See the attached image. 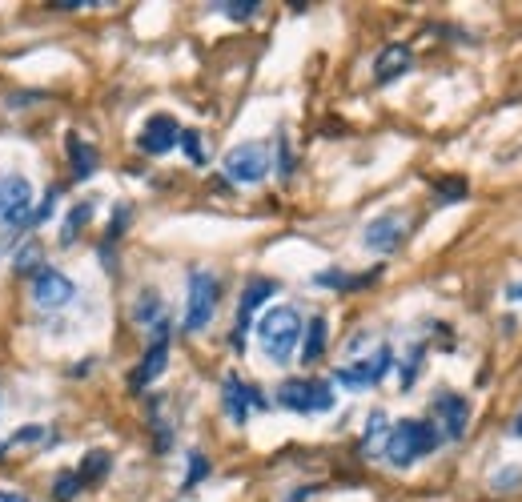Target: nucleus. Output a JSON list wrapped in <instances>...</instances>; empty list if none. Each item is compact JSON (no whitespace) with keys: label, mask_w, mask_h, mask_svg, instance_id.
Returning <instances> with one entry per match:
<instances>
[{"label":"nucleus","mask_w":522,"mask_h":502,"mask_svg":"<svg viewBox=\"0 0 522 502\" xmlns=\"http://www.w3.org/2000/svg\"><path fill=\"white\" fill-rule=\"evenodd\" d=\"M81 490H85V486H81L77 470H61V474H57V482H53V498H57V502H73Z\"/></svg>","instance_id":"obj_24"},{"label":"nucleus","mask_w":522,"mask_h":502,"mask_svg":"<svg viewBox=\"0 0 522 502\" xmlns=\"http://www.w3.org/2000/svg\"><path fill=\"white\" fill-rule=\"evenodd\" d=\"M430 414L438 418V434L450 438V442H462L466 438V426H470V402L454 390H438L434 402H430Z\"/></svg>","instance_id":"obj_10"},{"label":"nucleus","mask_w":522,"mask_h":502,"mask_svg":"<svg viewBox=\"0 0 522 502\" xmlns=\"http://www.w3.org/2000/svg\"><path fill=\"white\" fill-rule=\"evenodd\" d=\"M0 225L5 229H33V185L21 173L0 177Z\"/></svg>","instance_id":"obj_6"},{"label":"nucleus","mask_w":522,"mask_h":502,"mask_svg":"<svg viewBox=\"0 0 522 502\" xmlns=\"http://www.w3.org/2000/svg\"><path fill=\"white\" fill-rule=\"evenodd\" d=\"M65 153H69V165H73V177H77V181L93 177V173H97V165H101L97 149H93L81 133H69V137H65Z\"/></svg>","instance_id":"obj_16"},{"label":"nucleus","mask_w":522,"mask_h":502,"mask_svg":"<svg viewBox=\"0 0 522 502\" xmlns=\"http://www.w3.org/2000/svg\"><path fill=\"white\" fill-rule=\"evenodd\" d=\"M278 173H282V177L294 173V157H290V141H286V137H278Z\"/></svg>","instance_id":"obj_30"},{"label":"nucleus","mask_w":522,"mask_h":502,"mask_svg":"<svg viewBox=\"0 0 522 502\" xmlns=\"http://www.w3.org/2000/svg\"><path fill=\"white\" fill-rule=\"evenodd\" d=\"M165 366H169V322L153 326V342H149V350H145L141 366L129 374V386H133V390L153 386V382L165 374Z\"/></svg>","instance_id":"obj_11"},{"label":"nucleus","mask_w":522,"mask_h":502,"mask_svg":"<svg viewBox=\"0 0 522 502\" xmlns=\"http://www.w3.org/2000/svg\"><path fill=\"white\" fill-rule=\"evenodd\" d=\"M266 406H270V402L261 398L257 386L241 382L237 374H225V382H221V410H225V418H229L233 426H245L253 410H266Z\"/></svg>","instance_id":"obj_8"},{"label":"nucleus","mask_w":522,"mask_h":502,"mask_svg":"<svg viewBox=\"0 0 522 502\" xmlns=\"http://www.w3.org/2000/svg\"><path fill=\"white\" fill-rule=\"evenodd\" d=\"M209 9L229 17V21H253L261 5H257V0H221V5H209Z\"/></svg>","instance_id":"obj_22"},{"label":"nucleus","mask_w":522,"mask_h":502,"mask_svg":"<svg viewBox=\"0 0 522 502\" xmlns=\"http://www.w3.org/2000/svg\"><path fill=\"white\" fill-rule=\"evenodd\" d=\"M382 278V266L378 270H370V274H346V270H322V274H314V286H322V290H366L370 282H378Z\"/></svg>","instance_id":"obj_18"},{"label":"nucleus","mask_w":522,"mask_h":502,"mask_svg":"<svg viewBox=\"0 0 522 502\" xmlns=\"http://www.w3.org/2000/svg\"><path fill=\"white\" fill-rule=\"evenodd\" d=\"M41 262V245L33 241V245H25V249H17V258H13V270L17 274H33V266Z\"/></svg>","instance_id":"obj_29"},{"label":"nucleus","mask_w":522,"mask_h":502,"mask_svg":"<svg viewBox=\"0 0 522 502\" xmlns=\"http://www.w3.org/2000/svg\"><path fill=\"white\" fill-rule=\"evenodd\" d=\"M514 486H522V466H502V470L490 478V490H498V494H506V490H514Z\"/></svg>","instance_id":"obj_28"},{"label":"nucleus","mask_w":522,"mask_h":502,"mask_svg":"<svg viewBox=\"0 0 522 502\" xmlns=\"http://www.w3.org/2000/svg\"><path fill=\"white\" fill-rule=\"evenodd\" d=\"M326 342H330V322L322 318V314H314L306 326H302V362L310 366V362H318L322 354H326Z\"/></svg>","instance_id":"obj_17"},{"label":"nucleus","mask_w":522,"mask_h":502,"mask_svg":"<svg viewBox=\"0 0 522 502\" xmlns=\"http://www.w3.org/2000/svg\"><path fill=\"white\" fill-rule=\"evenodd\" d=\"M41 438H45V426H25L9 438V446H25V442H41Z\"/></svg>","instance_id":"obj_31"},{"label":"nucleus","mask_w":522,"mask_h":502,"mask_svg":"<svg viewBox=\"0 0 522 502\" xmlns=\"http://www.w3.org/2000/svg\"><path fill=\"white\" fill-rule=\"evenodd\" d=\"M217 294H221V286H217V278H213L209 270H193V274H189L185 334H201V330L213 322V314H217Z\"/></svg>","instance_id":"obj_5"},{"label":"nucleus","mask_w":522,"mask_h":502,"mask_svg":"<svg viewBox=\"0 0 522 502\" xmlns=\"http://www.w3.org/2000/svg\"><path fill=\"white\" fill-rule=\"evenodd\" d=\"M5 450H9V442H0V454H5Z\"/></svg>","instance_id":"obj_37"},{"label":"nucleus","mask_w":522,"mask_h":502,"mask_svg":"<svg viewBox=\"0 0 522 502\" xmlns=\"http://www.w3.org/2000/svg\"><path fill=\"white\" fill-rule=\"evenodd\" d=\"M181 149H185V157L193 161V165H205V145H201V133L197 129H181V141H177Z\"/></svg>","instance_id":"obj_26"},{"label":"nucleus","mask_w":522,"mask_h":502,"mask_svg":"<svg viewBox=\"0 0 522 502\" xmlns=\"http://www.w3.org/2000/svg\"><path fill=\"white\" fill-rule=\"evenodd\" d=\"M53 9H61V13H73V9H89V0H53Z\"/></svg>","instance_id":"obj_33"},{"label":"nucleus","mask_w":522,"mask_h":502,"mask_svg":"<svg viewBox=\"0 0 522 502\" xmlns=\"http://www.w3.org/2000/svg\"><path fill=\"white\" fill-rule=\"evenodd\" d=\"M270 145H261V141H245V145H233L221 161V173L225 181L233 185H257V181H266L270 173Z\"/></svg>","instance_id":"obj_4"},{"label":"nucleus","mask_w":522,"mask_h":502,"mask_svg":"<svg viewBox=\"0 0 522 502\" xmlns=\"http://www.w3.org/2000/svg\"><path fill=\"white\" fill-rule=\"evenodd\" d=\"M278 406L294 414H330L338 406V394L326 378H290L278 386Z\"/></svg>","instance_id":"obj_3"},{"label":"nucleus","mask_w":522,"mask_h":502,"mask_svg":"<svg viewBox=\"0 0 522 502\" xmlns=\"http://www.w3.org/2000/svg\"><path fill=\"white\" fill-rule=\"evenodd\" d=\"M177 141H181V125H177L169 113L149 117V121L141 125V133H137V149L149 153V157H165V153H173Z\"/></svg>","instance_id":"obj_14"},{"label":"nucleus","mask_w":522,"mask_h":502,"mask_svg":"<svg viewBox=\"0 0 522 502\" xmlns=\"http://www.w3.org/2000/svg\"><path fill=\"white\" fill-rule=\"evenodd\" d=\"M133 318H137L141 326H149V330H153V326H161V322H165V318H161V298H157L153 290H149V294H141V298H137V306H133Z\"/></svg>","instance_id":"obj_21"},{"label":"nucleus","mask_w":522,"mask_h":502,"mask_svg":"<svg viewBox=\"0 0 522 502\" xmlns=\"http://www.w3.org/2000/svg\"><path fill=\"white\" fill-rule=\"evenodd\" d=\"M438 446H442V434H438L434 422H426V418H402V422L390 426L382 454H386L390 466H414V462L430 458Z\"/></svg>","instance_id":"obj_1"},{"label":"nucleus","mask_w":522,"mask_h":502,"mask_svg":"<svg viewBox=\"0 0 522 502\" xmlns=\"http://www.w3.org/2000/svg\"><path fill=\"white\" fill-rule=\"evenodd\" d=\"M93 209H97L93 201H77V205L69 209V217H65V225H61V245H73V241H77V233L93 221Z\"/></svg>","instance_id":"obj_19"},{"label":"nucleus","mask_w":522,"mask_h":502,"mask_svg":"<svg viewBox=\"0 0 522 502\" xmlns=\"http://www.w3.org/2000/svg\"><path fill=\"white\" fill-rule=\"evenodd\" d=\"M73 298H77V286H73V278H65L61 270L41 266V270L33 274V302H37V306L61 310V306H69Z\"/></svg>","instance_id":"obj_12"},{"label":"nucleus","mask_w":522,"mask_h":502,"mask_svg":"<svg viewBox=\"0 0 522 502\" xmlns=\"http://www.w3.org/2000/svg\"><path fill=\"white\" fill-rule=\"evenodd\" d=\"M0 502H29V498L17 494V490H0Z\"/></svg>","instance_id":"obj_34"},{"label":"nucleus","mask_w":522,"mask_h":502,"mask_svg":"<svg viewBox=\"0 0 522 502\" xmlns=\"http://www.w3.org/2000/svg\"><path fill=\"white\" fill-rule=\"evenodd\" d=\"M390 370H394V350H390V346H378L374 354L338 366V370H334V382L346 386V390H370V386H378Z\"/></svg>","instance_id":"obj_7"},{"label":"nucleus","mask_w":522,"mask_h":502,"mask_svg":"<svg viewBox=\"0 0 522 502\" xmlns=\"http://www.w3.org/2000/svg\"><path fill=\"white\" fill-rule=\"evenodd\" d=\"M410 69H414V49L402 45V41L386 45V49L374 57V81H378V85H394V81L406 77Z\"/></svg>","instance_id":"obj_15"},{"label":"nucleus","mask_w":522,"mask_h":502,"mask_svg":"<svg viewBox=\"0 0 522 502\" xmlns=\"http://www.w3.org/2000/svg\"><path fill=\"white\" fill-rule=\"evenodd\" d=\"M510 434H514V438H522V410L514 414V422H510Z\"/></svg>","instance_id":"obj_36"},{"label":"nucleus","mask_w":522,"mask_h":502,"mask_svg":"<svg viewBox=\"0 0 522 502\" xmlns=\"http://www.w3.org/2000/svg\"><path fill=\"white\" fill-rule=\"evenodd\" d=\"M257 346L274 366H286L302 346V314L294 306H274L257 322Z\"/></svg>","instance_id":"obj_2"},{"label":"nucleus","mask_w":522,"mask_h":502,"mask_svg":"<svg viewBox=\"0 0 522 502\" xmlns=\"http://www.w3.org/2000/svg\"><path fill=\"white\" fill-rule=\"evenodd\" d=\"M382 430H386V414H382V410H374V414H370V422H366V446H370Z\"/></svg>","instance_id":"obj_32"},{"label":"nucleus","mask_w":522,"mask_h":502,"mask_svg":"<svg viewBox=\"0 0 522 502\" xmlns=\"http://www.w3.org/2000/svg\"><path fill=\"white\" fill-rule=\"evenodd\" d=\"M422 362H426V346L418 342V346H410V354H406V362H402V374H398L402 390H410V386L418 382V374H422Z\"/></svg>","instance_id":"obj_23"},{"label":"nucleus","mask_w":522,"mask_h":502,"mask_svg":"<svg viewBox=\"0 0 522 502\" xmlns=\"http://www.w3.org/2000/svg\"><path fill=\"white\" fill-rule=\"evenodd\" d=\"M434 197H438V205H458V201H466V181H462V177L438 181V185H434Z\"/></svg>","instance_id":"obj_25"},{"label":"nucleus","mask_w":522,"mask_h":502,"mask_svg":"<svg viewBox=\"0 0 522 502\" xmlns=\"http://www.w3.org/2000/svg\"><path fill=\"white\" fill-rule=\"evenodd\" d=\"M506 298H510V302H522V282H514V286H506Z\"/></svg>","instance_id":"obj_35"},{"label":"nucleus","mask_w":522,"mask_h":502,"mask_svg":"<svg viewBox=\"0 0 522 502\" xmlns=\"http://www.w3.org/2000/svg\"><path fill=\"white\" fill-rule=\"evenodd\" d=\"M205 474H209V458H205L201 450H193V454H189V474H185L181 490H193V486H197V482H201Z\"/></svg>","instance_id":"obj_27"},{"label":"nucleus","mask_w":522,"mask_h":502,"mask_svg":"<svg viewBox=\"0 0 522 502\" xmlns=\"http://www.w3.org/2000/svg\"><path fill=\"white\" fill-rule=\"evenodd\" d=\"M278 294V282L274 278H253L245 290H241V302H237V322H233V350H245V334H249V322H253V314L266 306L270 298Z\"/></svg>","instance_id":"obj_9"},{"label":"nucleus","mask_w":522,"mask_h":502,"mask_svg":"<svg viewBox=\"0 0 522 502\" xmlns=\"http://www.w3.org/2000/svg\"><path fill=\"white\" fill-rule=\"evenodd\" d=\"M109 466H113V458H109L105 450H89V454L81 458V470H77L81 486H89V482H101V478L109 474Z\"/></svg>","instance_id":"obj_20"},{"label":"nucleus","mask_w":522,"mask_h":502,"mask_svg":"<svg viewBox=\"0 0 522 502\" xmlns=\"http://www.w3.org/2000/svg\"><path fill=\"white\" fill-rule=\"evenodd\" d=\"M402 241H406V217L402 213H382L362 229V245L370 249V254H394V249H402Z\"/></svg>","instance_id":"obj_13"}]
</instances>
